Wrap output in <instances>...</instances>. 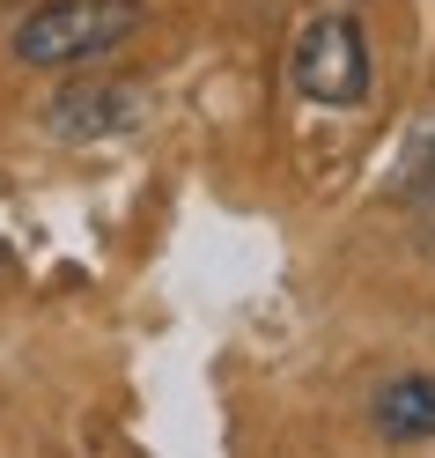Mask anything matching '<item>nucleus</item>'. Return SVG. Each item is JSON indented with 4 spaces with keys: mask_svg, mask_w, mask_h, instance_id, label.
<instances>
[{
    "mask_svg": "<svg viewBox=\"0 0 435 458\" xmlns=\"http://www.w3.org/2000/svg\"><path fill=\"white\" fill-rule=\"evenodd\" d=\"M133 22H140L133 0H45L15 22L8 52L22 67H89L133 38Z\"/></svg>",
    "mask_w": 435,
    "mask_h": 458,
    "instance_id": "obj_1",
    "label": "nucleus"
},
{
    "mask_svg": "<svg viewBox=\"0 0 435 458\" xmlns=\"http://www.w3.org/2000/svg\"><path fill=\"white\" fill-rule=\"evenodd\" d=\"M288 81H296V97H310V104L355 111L369 97V45H362V30L347 15H317L296 38V52H288Z\"/></svg>",
    "mask_w": 435,
    "mask_h": 458,
    "instance_id": "obj_2",
    "label": "nucleus"
},
{
    "mask_svg": "<svg viewBox=\"0 0 435 458\" xmlns=\"http://www.w3.org/2000/svg\"><path fill=\"white\" fill-rule=\"evenodd\" d=\"M45 126L60 140H119L133 126H148V89L140 81H67L45 104Z\"/></svg>",
    "mask_w": 435,
    "mask_h": 458,
    "instance_id": "obj_3",
    "label": "nucleus"
},
{
    "mask_svg": "<svg viewBox=\"0 0 435 458\" xmlns=\"http://www.w3.org/2000/svg\"><path fill=\"white\" fill-rule=\"evenodd\" d=\"M376 428H384L391 444H421L435 437V377H391L384 392H376Z\"/></svg>",
    "mask_w": 435,
    "mask_h": 458,
    "instance_id": "obj_4",
    "label": "nucleus"
},
{
    "mask_svg": "<svg viewBox=\"0 0 435 458\" xmlns=\"http://www.w3.org/2000/svg\"><path fill=\"white\" fill-rule=\"evenodd\" d=\"M421 244L435 251V199H428V222H421Z\"/></svg>",
    "mask_w": 435,
    "mask_h": 458,
    "instance_id": "obj_5",
    "label": "nucleus"
}]
</instances>
